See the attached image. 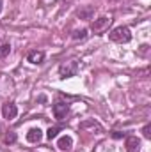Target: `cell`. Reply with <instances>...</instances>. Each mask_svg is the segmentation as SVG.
<instances>
[{"label":"cell","instance_id":"6da1fadb","mask_svg":"<svg viewBox=\"0 0 151 152\" xmlns=\"http://www.w3.org/2000/svg\"><path fill=\"white\" fill-rule=\"evenodd\" d=\"M109 37H110V41H114V42L123 44V42H130V39H132V32H130L128 27H123V25H121V27H115L114 30H110Z\"/></svg>","mask_w":151,"mask_h":152},{"label":"cell","instance_id":"7a4b0ae2","mask_svg":"<svg viewBox=\"0 0 151 152\" xmlns=\"http://www.w3.org/2000/svg\"><path fill=\"white\" fill-rule=\"evenodd\" d=\"M14 92V83L7 75H0V101Z\"/></svg>","mask_w":151,"mask_h":152},{"label":"cell","instance_id":"3957f363","mask_svg":"<svg viewBox=\"0 0 151 152\" xmlns=\"http://www.w3.org/2000/svg\"><path fill=\"white\" fill-rule=\"evenodd\" d=\"M110 23H112V16L109 14V16H100L98 20H94L93 23H91V30L94 32V34H103L109 27H110Z\"/></svg>","mask_w":151,"mask_h":152},{"label":"cell","instance_id":"277c9868","mask_svg":"<svg viewBox=\"0 0 151 152\" xmlns=\"http://www.w3.org/2000/svg\"><path fill=\"white\" fill-rule=\"evenodd\" d=\"M78 73V62L76 60H68L59 66V75L61 78H71Z\"/></svg>","mask_w":151,"mask_h":152},{"label":"cell","instance_id":"5b68a950","mask_svg":"<svg viewBox=\"0 0 151 152\" xmlns=\"http://www.w3.org/2000/svg\"><path fill=\"white\" fill-rule=\"evenodd\" d=\"M2 115H4L5 120H13V118H16V115H18V108H16V104L11 103V101L4 103V104H2Z\"/></svg>","mask_w":151,"mask_h":152},{"label":"cell","instance_id":"8992f818","mask_svg":"<svg viewBox=\"0 0 151 152\" xmlns=\"http://www.w3.org/2000/svg\"><path fill=\"white\" fill-rule=\"evenodd\" d=\"M68 110H70V106H68L66 103H62V101H59V103L53 104V115H55L57 120H64V118H66V113H68Z\"/></svg>","mask_w":151,"mask_h":152},{"label":"cell","instance_id":"52a82bcc","mask_svg":"<svg viewBox=\"0 0 151 152\" xmlns=\"http://www.w3.org/2000/svg\"><path fill=\"white\" fill-rule=\"evenodd\" d=\"M80 129H82V131H87V129H89V131H93V133H94V131H96V133H101V126H100L94 118H89V120L80 122Z\"/></svg>","mask_w":151,"mask_h":152},{"label":"cell","instance_id":"ba28073f","mask_svg":"<svg viewBox=\"0 0 151 152\" xmlns=\"http://www.w3.org/2000/svg\"><path fill=\"white\" fill-rule=\"evenodd\" d=\"M124 147L128 152H139L141 151V140L137 136H128L124 142Z\"/></svg>","mask_w":151,"mask_h":152},{"label":"cell","instance_id":"9c48e42d","mask_svg":"<svg viewBox=\"0 0 151 152\" xmlns=\"http://www.w3.org/2000/svg\"><path fill=\"white\" fill-rule=\"evenodd\" d=\"M27 60H29L30 64H43V60H44V51H38V50L29 51Z\"/></svg>","mask_w":151,"mask_h":152},{"label":"cell","instance_id":"30bf717a","mask_svg":"<svg viewBox=\"0 0 151 152\" xmlns=\"http://www.w3.org/2000/svg\"><path fill=\"white\" fill-rule=\"evenodd\" d=\"M41 138H43V133H41L39 127H32V129L27 133V142H30V143H39Z\"/></svg>","mask_w":151,"mask_h":152},{"label":"cell","instance_id":"8fae6325","mask_svg":"<svg viewBox=\"0 0 151 152\" xmlns=\"http://www.w3.org/2000/svg\"><path fill=\"white\" fill-rule=\"evenodd\" d=\"M93 14H94V7H93V5H87V7L76 11V16H78L80 20H91Z\"/></svg>","mask_w":151,"mask_h":152},{"label":"cell","instance_id":"7c38bea8","mask_svg":"<svg viewBox=\"0 0 151 152\" xmlns=\"http://www.w3.org/2000/svg\"><path fill=\"white\" fill-rule=\"evenodd\" d=\"M57 147H59L61 151H70V149L73 147V140H71V136H61L59 142H57Z\"/></svg>","mask_w":151,"mask_h":152},{"label":"cell","instance_id":"4fadbf2b","mask_svg":"<svg viewBox=\"0 0 151 152\" xmlns=\"http://www.w3.org/2000/svg\"><path fill=\"white\" fill-rule=\"evenodd\" d=\"M71 37L75 39V41H78V39H85V37H87V30H85V28H80V30H75V32L71 34Z\"/></svg>","mask_w":151,"mask_h":152},{"label":"cell","instance_id":"5bb4252c","mask_svg":"<svg viewBox=\"0 0 151 152\" xmlns=\"http://www.w3.org/2000/svg\"><path fill=\"white\" fill-rule=\"evenodd\" d=\"M59 127H50L48 131H46V138L48 140H53V138H57V134H59Z\"/></svg>","mask_w":151,"mask_h":152},{"label":"cell","instance_id":"9a60e30c","mask_svg":"<svg viewBox=\"0 0 151 152\" xmlns=\"http://www.w3.org/2000/svg\"><path fill=\"white\" fill-rule=\"evenodd\" d=\"M4 142H5V143H14V142H16V133L9 131V133L4 136Z\"/></svg>","mask_w":151,"mask_h":152},{"label":"cell","instance_id":"2e32d148","mask_svg":"<svg viewBox=\"0 0 151 152\" xmlns=\"http://www.w3.org/2000/svg\"><path fill=\"white\" fill-rule=\"evenodd\" d=\"M9 51H11V44H2V46H0V58L7 57Z\"/></svg>","mask_w":151,"mask_h":152},{"label":"cell","instance_id":"e0dca14e","mask_svg":"<svg viewBox=\"0 0 151 152\" xmlns=\"http://www.w3.org/2000/svg\"><path fill=\"white\" fill-rule=\"evenodd\" d=\"M142 134H144V138H151V124H146L144 126V129H142Z\"/></svg>","mask_w":151,"mask_h":152},{"label":"cell","instance_id":"ac0fdd59","mask_svg":"<svg viewBox=\"0 0 151 152\" xmlns=\"http://www.w3.org/2000/svg\"><path fill=\"white\" fill-rule=\"evenodd\" d=\"M112 136L114 138H123V134H121L119 131H112Z\"/></svg>","mask_w":151,"mask_h":152},{"label":"cell","instance_id":"d6986e66","mask_svg":"<svg viewBox=\"0 0 151 152\" xmlns=\"http://www.w3.org/2000/svg\"><path fill=\"white\" fill-rule=\"evenodd\" d=\"M0 12H2V2H0Z\"/></svg>","mask_w":151,"mask_h":152}]
</instances>
